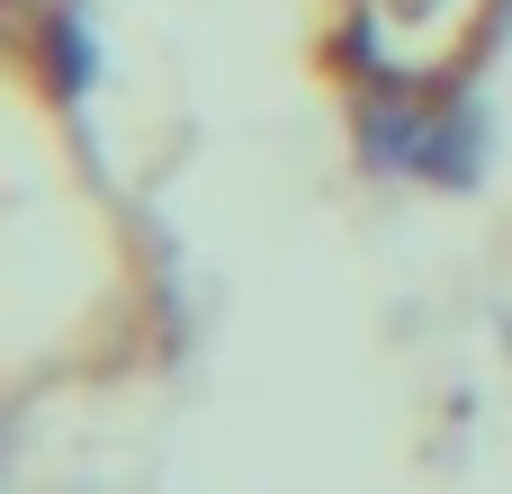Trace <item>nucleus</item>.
Here are the masks:
<instances>
[{
    "label": "nucleus",
    "instance_id": "1",
    "mask_svg": "<svg viewBox=\"0 0 512 494\" xmlns=\"http://www.w3.org/2000/svg\"><path fill=\"white\" fill-rule=\"evenodd\" d=\"M504 9L512 0H333V54L369 90L378 126H432L450 117Z\"/></svg>",
    "mask_w": 512,
    "mask_h": 494
}]
</instances>
